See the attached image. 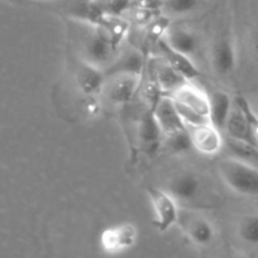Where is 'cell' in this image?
Instances as JSON below:
<instances>
[{
    "label": "cell",
    "mask_w": 258,
    "mask_h": 258,
    "mask_svg": "<svg viewBox=\"0 0 258 258\" xmlns=\"http://www.w3.org/2000/svg\"><path fill=\"white\" fill-rule=\"evenodd\" d=\"M224 183L236 193L246 197L258 196V168L238 158L224 159L218 165Z\"/></svg>",
    "instance_id": "6da1fadb"
},
{
    "label": "cell",
    "mask_w": 258,
    "mask_h": 258,
    "mask_svg": "<svg viewBox=\"0 0 258 258\" xmlns=\"http://www.w3.org/2000/svg\"><path fill=\"white\" fill-rule=\"evenodd\" d=\"M148 196L154 208V214H155L154 226L159 232L164 233L173 226L178 224L179 213H180L178 208V202L170 196L168 190L149 188Z\"/></svg>",
    "instance_id": "7a4b0ae2"
},
{
    "label": "cell",
    "mask_w": 258,
    "mask_h": 258,
    "mask_svg": "<svg viewBox=\"0 0 258 258\" xmlns=\"http://www.w3.org/2000/svg\"><path fill=\"white\" fill-rule=\"evenodd\" d=\"M178 224L189 239L197 246L206 247L213 242L216 237L214 227L206 217L188 211H180Z\"/></svg>",
    "instance_id": "3957f363"
},
{
    "label": "cell",
    "mask_w": 258,
    "mask_h": 258,
    "mask_svg": "<svg viewBox=\"0 0 258 258\" xmlns=\"http://www.w3.org/2000/svg\"><path fill=\"white\" fill-rule=\"evenodd\" d=\"M117 45L98 28L95 27L92 34L85 43V58L83 59L97 67L108 64L118 50Z\"/></svg>",
    "instance_id": "277c9868"
},
{
    "label": "cell",
    "mask_w": 258,
    "mask_h": 258,
    "mask_svg": "<svg viewBox=\"0 0 258 258\" xmlns=\"http://www.w3.org/2000/svg\"><path fill=\"white\" fill-rule=\"evenodd\" d=\"M138 229L134 224L125 223L110 227L101 233L100 243L103 251L108 253H117L126 251L136 243Z\"/></svg>",
    "instance_id": "5b68a950"
},
{
    "label": "cell",
    "mask_w": 258,
    "mask_h": 258,
    "mask_svg": "<svg viewBox=\"0 0 258 258\" xmlns=\"http://www.w3.org/2000/svg\"><path fill=\"white\" fill-rule=\"evenodd\" d=\"M163 136V130L154 115V111L150 110L144 113L138 127V138L143 153L150 158L155 156L161 148Z\"/></svg>",
    "instance_id": "8992f818"
},
{
    "label": "cell",
    "mask_w": 258,
    "mask_h": 258,
    "mask_svg": "<svg viewBox=\"0 0 258 258\" xmlns=\"http://www.w3.org/2000/svg\"><path fill=\"white\" fill-rule=\"evenodd\" d=\"M193 146L204 155H216L221 151L223 146L221 130L209 122L201 123V125L189 126Z\"/></svg>",
    "instance_id": "52a82bcc"
},
{
    "label": "cell",
    "mask_w": 258,
    "mask_h": 258,
    "mask_svg": "<svg viewBox=\"0 0 258 258\" xmlns=\"http://www.w3.org/2000/svg\"><path fill=\"white\" fill-rule=\"evenodd\" d=\"M212 64L219 76H229L234 72L237 64V54L233 39L229 34H222L216 40L212 50Z\"/></svg>",
    "instance_id": "ba28073f"
},
{
    "label": "cell",
    "mask_w": 258,
    "mask_h": 258,
    "mask_svg": "<svg viewBox=\"0 0 258 258\" xmlns=\"http://www.w3.org/2000/svg\"><path fill=\"white\" fill-rule=\"evenodd\" d=\"M75 78L83 95L87 97H95L97 93L101 92L105 85L106 75L101 67L82 59L76 67Z\"/></svg>",
    "instance_id": "9c48e42d"
},
{
    "label": "cell",
    "mask_w": 258,
    "mask_h": 258,
    "mask_svg": "<svg viewBox=\"0 0 258 258\" xmlns=\"http://www.w3.org/2000/svg\"><path fill=\"white\" fill-rule=\"evenodd\" d=\"M153 111L164 135H169V134H173L175 131L188 128V126L181 120L180 115L176 110L175 103L170 96L159 97L154 105Z\"/></svg>",
    "instance_id": "30bf717a"
},
{
    "label": "cell",
    "mask_w": 258,
    "mask_h": 258,
    "mask_svg": "<svg viewBox=\"0 0 258 258\" xmlns=\"http://www.w3.org/2000/svg\"><path fill=\"white\" fill-rule=\"evenodd\" d=\"M166 190L178 203H189L196 201L201 194L202 180L197 174L186 171L174 176L169 181Z\"/></svg>",
    "instance_id": "8fae6325"
},
{
    "label": "cell",
    "mask_w": 258,
    "mask_h": 258,
    "mask_svg": "<svg viewBox=\"0 0 258 258\" xmlns=\"http://www.w3.org/2000/svg\"><path fill=\"white\" fill-rule=\"evenodd\" d=\"M170 97L176 102L188 106L189 108L194 110L196 112L209 117V113H211L209 96L203 90L191 85L190 81H188L183 86H180L178 90L171 92Z\"/></svg>",
    "instance_id": "7c38bea8"
},
{
    "label": "cell",
    "mask_w": 258,
    "mask_h": 258,
    "mask_svg": "<svg viewBox=\"0 0 258 258\" xmlns=\"http://www.w3.org/2000/svg\"><path fill=\"white\" fill-rule=\"evenodd\" d=\"M145 67V58L141 50L131 48L121 53L105 71L106 77H117V76L130 75L141 76Z\"/></svg>",
    "instance_id": "4fadbf2b"
},
{
    "label": "cell",
    "mask_w": 258,
    "mask_h": 258,
    "mask_svg": "<svg viewBox=\"0 0 258 258\" xmlns=\"http://www.w3.org/2000/svg\"><path fill=\"white\" fill-rule=\"evenodd\" d=\"M158 47L164 59H165L174 70H176L181 76H184L186 80L193 81L196 80V78L201 77V71H199L198 67L194 64V62L191 60V58L189 57V55L174 49L173 47L169 45V43L166 42L164 38L159 40Z\"/></svg>",
    "instance_id": "5bb4252c"
},
{
    "label": "cell",
    "mask_w": 258,
    "mask_h": 258,
    "mask_svg": "<svg viewBox=\"0 0 258 258\" xmlns=\"http://www.w3.org/2000/svg\"><path fill=\"white\" fill-rule=\"evenodd\" d=\"M226 130L233 140L243 141V143H248L252 144V145L258 146L256 141H254L251 125H249V121L247 118L246 113L243 112V110L236 102H234L233 110H232L228 121L226 123Z\"/></svg>",
    "instance_id": "9a60e30c"
},
{
    "label": "cell",
    "mask_w": 258,
    "mask_h": 258,
    "mask_svg": "<svg viewBox=\"0 0 258 258\" xmlns=\"http://www.w3.org/2000/svg\"><path fill=\"white\" fill-rule=\"evenodd\" d=\"M140 78L141 76H117V78L108 91L110 100L121 106L130 103L138 92L139 86H140Z\"/></svg>",
    "instance_id": "2e32d148"
},
{
    "label": "cell",
    "mask_w": 258,
    "mask_h": 258,
    "mask_svg": "<svg viewBox=\"0 0 258 258\" xmlns=\"http://www.w3.org/2000/svg\"><path fill=\"white\" fill-rule=\"evenodd\" d=\"M209 100H211V113H209L211 122L219 130H223L226 128L227 121L233 110L231 96L223 91H216L212 93V96H209Z\"/></svg>",
    "instance_id": "e0dca14e"
},
{
    "label": "cell",
    "mask_w": 258,
    "mask_h": 258,
    "mask_svg": "<svg viewBox=\"0 0 258 258\" xmlns=\"http://www.w3.org/2000/svg\"><path fill=\"white\" fill-rule=\"evenodd\" d=\"M165 40L174 49L179 50V52L184 53L189 57L196 54L199 48L198 37L193 32L183 29V28H175V29L171 30L169 29L166 33Z\"/></svg>",
    "instance_id": "ac0fdd59"
},
{
    "label": "cell",
    "mask_w": 258,
    "mask_h": 258,
    "mask_svg": "<svg viewBox=\"0 0 258 258\" xmlns=\"http://www.w3.org/2000/svg\"><path fill=\"white\" fill-rule=\"evenodd\" d=\"M155 80L158 87L169 93L174 92L180 86L188 82V80L178 71L174 70L164 58L163 62H158V64L155 66Z\"/></svg>",
    "instance_id": "d6986e66"
},
{
    "label": "cell",
    "mask_w": 258,
    "mask_h": 258,
    "mask_svg": "<svg viewBox=\"0 0 258 258\" xmlns=\"http://www.w3.org/2000/svg\"><path fill=\"white\" fill-rule=\"evenodd\" d=\"M164 138H165V140H164L165 146L173 154H183L194 148L189 128H184V130L169 134V135H164Z\"/></svg>",
    "instance_id": "ffe728a7"
},
{
    "label": "cell",
    "mask_w": 258,
    "mask_h": 258,
    "mask_svg": "<svg viewBox=\"0 0 258 258\" xmlns=\"http://www.w3.org/2000/svg\"><path fill=\"white\" fill-rule=\"evenodd\" d=\"M239 237L243 242L258 246V216H246L239 223Z\"/></svg>",
    "instance_id": "44dd1931"
},
{
    "label": "cell",
    "mask_w": 258,
    "mask_h": 258,
    "mask_svg": "<svg viewBox=\"0 0 258 258\" xmlns=\"http://www.w3.org/2000/svg\"><path fill=\"white\" fill-rule=\"evenodd\" d=\"M96 2L103 14L111 17H122L135 4V0H96Z\"/></svg>",
    "instance_id": "7402d4cb"
},
{
    "label": "cell",
    "mask_w": 258,
    "mask_h": 258,
    "mask_svg": "<svg viewBox=\"0 0 258 258\" xmlns=\"http://www.w3.org/2000/svg\"><path fill=\"white\" fill-rule=\"evenodd\" d=\"M229 150L233 153L236 158L241 159V160H256L258 161V146L252 145V144L243 143V141L233 140L228 143Z\"/></svg>",
    "instance_id": "603a6c76"
},
{
    "label": "cell",
    "mask_w": 258,
    "mask_h": 258,
    "mask_svg": "<svg viewBox=\"0 0 258 258\" xmlns=\"http://www.w3.org/2000/svg\"><path fill=\"white\" fill-rule=\"evenodd\" d=\"M201 0H163V9L171 15H184L193 12Z\"/></svg>",
    "instance_id": "cb8c5ba5"
},
{
    "label": "cell",
    "mask_w": 258,
    "mask_h": 258,
    "mask_svg": "<svg viewBox=\"0 0 258 258\" xmlns=\"http://www.w3.org/2000/svg\"><path fill=\"white\" fill-rule=\"evenodd\" d=\"M236 103L242 108V110H243V112L246 113L247 118H248V121H249V125H251L254 141H256V144L258 145V115H257V112L254 111V108L252 107L251 103H249L248 101L243 97V96H238V97H236Z\"/></svg>",
    "instance_id": "d4e9b609"
},
{
    "label": "cell",
    "mask_w": 258,
    "mask_h": 258,
    "mask_svg": "<svg viewBox=\"0 0 258 258\" xmlns=\"http://www.w3.org/2000/svg\"><path fill=\"white\" fill-rule=\"evenodd\" d=\"M252 50H253V57L258 63V29L253 34V39H252Z\"/></svg>",
    "instance_id": "484cf974"
},
{
    "label": "cell",
    "mask_w": 258,
    "mask_h": 258,
    "mask_svg": "<svg viewBox=\"0 0 258 258\" xmlns=\"http://www.w3.org/2000/svg\"><path fill=\"white\" fill-rule=\"evenodd\" d=\"M254 111H256V112H257V115H258V108H257V110H256V108H254Z\"/></svg>",
    "instance_id": "4316f807"
}]
</instances>
